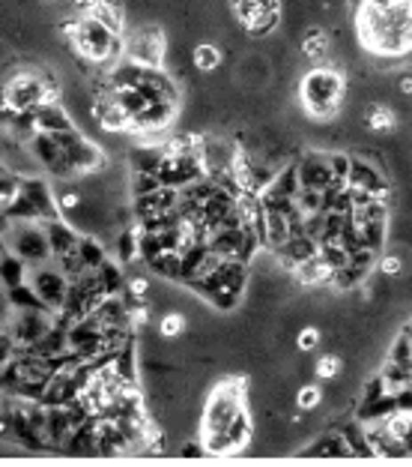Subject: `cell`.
Returning <instances> with one entry per match:
<instances>
[{
    "instance_id": "7c38bea8",
    "label": "cell",
    "mask_w": 412,
    "mask_h": 467,
    "mask_svg": "<svg viewBox=\"0 0 412 467\" xmlns=\"http://www.w3.org/2000/svg\"><path fill=\"white\" fill-rule=\"evenodd\" d=\"M290 276L305 288H323V285H332L335 273H332V266L323 261V255L317 252L314 258H305L302 264L293 266Z\"/></svg>"
},
{
    "instance_id": "5b68a950",
    "label": "cell",
    "mask_w": 412,
    "mask_h": 467,
    "mask_svg": "<svg viewBox=\"0 0 412 467\" xmlns=\"http://www.w3.org/2000/svg\"><path fill=\"white\" fill-rule=\"evenodd\" d=\"M6 252L19 255L28 266L54 261V246L45 219H6Z\"/></svg>"
},
{
    "instance_id": "e0dca14e",
    "label": "cell",
    "mask_w": 412,
    "mask_h": 467,
    "mask_svg": "<svg viewBox=\"0 0 412 467\" xmlns=\"http://www.w3.org/2000/svg\"><path fill=\"white\" fill-rule=\"evenodd\" d=\"M191 63H195V70L200 72H215L218 66H222V48L213 45V43H200L191 48Z\"/></svg>"
},
{
    "instance_id": "d6986e66",
    "label": "cell",
    "mask_w": 412,
    "mask_h": 467,
    "mask_svg": "<svg viewBox=\"0 0 412 467\" xmlns=\"http://www.w3.org/2000/svg\"><path fill=\"white\" fill-rule=\"evenodd\" d=\"M341 369H343V363L338 354H323L314 365V374L319 381H335L341 374Z\"/></svg>"
},
{
    "instance_id": "4fadbf2b",
    "label": "cell",
    "mask_w": 412,
    "mask_h": 467,
    "mask_svg": "<svg viewBox=\"0 0 412 467\" xmlns=\"http://www.w3.org/2000/svg\"><path fill=\"white\" fill-rule=\"evenodd\" d=\"M36 120H39V132H48V135H57V132H69L75 129V120L69 117V111L54 102V105H45L36 111Z\"/></svg>"
},
{
    "instance_id": "5bb4252c",
    "label": "cell",
    "mask_w": 412,
    "mask_h": 467,
    "mask_svg": "<svg viewBox=\"0 0 412 467\" xmlns=\"http://www.w3.org/2000/svg\"><path fill=\"white\" fill-rule=\"evenodd\" d=\"M299 48H302V54H305L311 63H323L326 57H329V52H332V39H329V33H326L323 28H308L305 37H302Z\"/></svg>"
},
{
    "instance_id": "9a60e30c",
    "label": "cell",
    "mask_w": 412,
    "mask_h": 467,
    "mask_svg": "<svg viewBox=\"0 0 412 467\" xmlns=\"http://www.w3.org/2000/svg\"><path fill=\"white\" fill-rule=\"evenodd\" d=\"M365 127L371 132H394L398 129V114L389 102H371L365 108Z\"/></svg>"
},
{
    "instance_id": "ba28073f",
    "label": "cell",
    "mask_w": 412,
    "mask_h": 467,
    "mask_svg": "<svg viewBox=\"0 0 412 467\" xmlns=\"http://www.w3.org/2000/svg\"><path fill=\"white\" fill-rule=\"evenodd\" d=\"M167 54V37L158 24H141L132 33H125V61L149 66V70H162Z\"/></svg>"
},
{
    "instance_id": "8992f818",
    "label": "cell",
    "mask_w": 412,
    "mask_h": 467,
    "mask_svg": "<svg viewBox=\"0 0 412 467\" xmlns=\"http://www.w3.org/2000/svg\"><path fill=\"white\" fill-rule=\"evenodd\" d=\"M248 285V264L246 261H222L215 273L195 285L191 291L200 294L206 303H213L222 312H233L242 303V291Z\"/></svg>"
},
{
    "instance_id": "44dd1931",
    "label": "cell",
    "mask_w": 412,
    "mask_h": 467,
    "mask_svg": "<svg viewBox=\"0 0 412 467\" xmlns=\"http://www.w3.org/2000/svg\"><path fill=\"white\" fill-rule=\"evenodd\" d=\"M323 402V389L317 387V383H305V387L296 393V407L299 411H314Z\"/></svg>"
},
{
    "instance_id": "7402d4cb",
    "label": "cell",
    "mask_w": 412,
    "mask_h": 467,
    "mask_svg": "<svg viewBox=\"0 0 412 467\" xmlns=\"http://www.w3.org/2000/svg\"><path fill=\"white\" fill-rule=\"evenodd\" d=\"M380 270H383L389 279H400L403 270H407V261H403V255H398V252L383 255V258H380Z\"/></svg>"
},
{
    "instance_id": "52a82bcc",
    "label": "cell",
    "mask_w": 412,
    "mask_h": 467,
    "mask_svg": "<svg viewBox=\"0 0 412 467\" xmlns=\"http://www.w3.org/2000/svg\"><path fill=\"white\" fill-rule=\"evenodd\" d=\"M230 12L239 28L254 39L275 33L284 19L281 0H230Z\"/></svg>"
},
{
    "instance_id": "30bf717a",
    "label": "cell",
    "mask_w": 412,
    "mask_h": 467,
    "mask_svg": "<svg viewBox=\"0 0 412 467\" xmlns=\"http://www.w3.org/2000/svg\"><path fill=\"white\" fill-rule=\"evenodd\" d=\"M296 168H299L302 189H317V192L347 189V180H341L338 174H335L329 153H319V150L302 153V160L296 162Z\"/></svg>"
},
{
    "instance_id": "9c48e42d",
    "label": "cell",
    "mask_w": 412,
    "mask_h": 467,
    "mask_svg": "<svg viewBox=\"0 0 412 467\" xmlns=\"http://www.w3.org/2000/svg\"><path fill=\"white\" fill-rule=\"evenodd\" d=\"M28 285L36 291V297L42 299V306H48L52 312L61 315L66 299H69V291H72V279L57 266V261H45L39 266H30V276H28Z\"/></svg>"
},
{
    "instance_id": "484cf974",
    "label": "cell",
    "mask_w": 412,
    "mask_h": 467,
    "mask_svg": "<svg viewBox=\"0 0 412 467\" xmlns=\"http://www.w3.org/2000/svg\"><path fill=\"white\" fill-rule=\"evenodd\" d=\"M398 94L400 96H412V72H403L398 78Z\"/></svg>"
},
{
    "instance_id": "603a6c76",
    "label": "cell",
    "mask_w": 412,
    "mask_h": 467,
    "mask_svg": "<svg viewBox=\"0 0 412 467\" xmlns=\"http://www.w3.org/2000/svg\"><path fill=\"white\" fill-rule=\"evenodd\" d=\"M147 291H149L147 276H132L125 282V297H129L132 303H147Z\"/></svg>"
},
{
    "instance_id": "277c9868",
    "label": "cell",
    "mask_w": 412,
    "mask_h": 467,
    "mask_svg": "<svg viewBox=\"0 0 412 467\" xmlns=\"http://www.w3.org/2000/svg\"><path fill=\"white\" fill-rule=\"evenodd\" d=\"M61 102V87L52 75H42L33 70H19L6 78L4 85V108L10 111H33Z\"/></svg>"
},
{
    "instance_id": "d4e9b609",
    "label": "cell",
    "mask_w": 412,
    "mask_h": 467,
    "mask_svg": "<svg viewBox=\"0 0 412 467\" xmlns=\"http://www.w3.org/2000/svg\"><path fill=\"white\" fill-rule=\"evenodd\" d=\"M319 345V330L317 327H305L299 332V339H296V348L302 350V354H308V350H314Z\"/></svg>"
},
{
    "instance_id": "6da1fadb",
    "label": "cell",
    "mask_w": 412,
    "mask_h": 467,
    "mask_svg": "<svg viewBox=\"0 0 412 467\" xmlns=\"http://www.w3.org/2000/svg\"><path fill=\"white\" fill-rule=\"evenodd\" d=\"M251 431L254 422L246 405V381H218L200 416V444L206 447V455H239L248 447Z\"/></svg>"
},
{
    "instance_id": "ffe728a7",
    "label": "cell",
    "mask_w": 412,
    "mask_h": 467,
    "mask_svg": "<svg viewBox=\"0 0 412 467\" xmlns=\"http://www.w3.org/2000/svg\"><path fill=\"white\" fill-rule=\"evenodd\" d=\"M158 332H162V339H176L186 332V315L182 312H167L162 321H158Z\"/></svg>"
},
{
    "instance_id": "cb8c5ba5",
    "label": "cell",
    "mask_w": 412,
    "mask_h": 467,
    "mask_svg": "<svg viewBox=\"0 0 412 467\" xmlns=\"http://www.w3.org/2000/svg\"><path fill=\"white\" fill-rule=\"evenodd\" d=\"M329 160H332L335 174H338L341 180H347V177H350V168H352V156H350V153H343V150H332Z\"/></svg>"
},
{
    "instance_id": "3957f363",
    "label": "cell",
    "mask_w": 412,
    "mask_h": 467,
    "mask_svg": "<svg viewBox=\"0 0 412 467\" xmlns=\"http://www.w3.org/2000/svg\"><path fill=\"white\" fill-rule=\"evenodd\" d=\"M343 96H347V78L338 66L314 63V70H308L299 81V102L314 120H335Z\"/></svg>"
},
{
    "instance_id": "7a4b0ae2",
    "label": "cell",
    "mask_w": 412,
    "mask_h": 467,
    "mask_svg": "<svg viewBox=\"0 0 412 467\" xmlns=\"http://www.w3.org/2000/svg\"><path fill=\"white\" fill-rule=\"evenodd\" d=\"M63 30L72 43V52L78 54L81 61L93 63L99 70H108V66H114L117 61H123L125 37L117 33L114 28H108L93 12L81 15L78 21H66Z\"/></svg>"
},
{
    "instance_id": "2e32d148",
    "label": "cell",
    "mask_w": 412,
    "mask_h": 467,
    "mask_svg": "<svg viewBox=\"0 0 412 467\" xmlns=\"http://www.w3.org/2000/svg\"><path fill=\"white\" fill-rule=\"evenodd\" d=\"M28 276H30V266L21 261L19 255L6 252L4 258V288H19V285H28Z\"/></svg>"
},
{
    "instance_id": "ac0fdd59",
    "label": "cell",
    "mask_w": 412,
    "mask_h": 467,
    "mask_svg": "<svg viewBox=\"0 0 412 467\" xmlns=\"http://www.w3.org/2000/svg\"><path fill=\"white\" fill-rule=\"evenodd\" d=\"M81 258H84V264L90 266V270H96V266H102L105 264V252H102V243L90 234V237H81Z\"/></svg>"
},
{
    "instance_id": "8fae6325",
    "label": "cell",
    "mask_w": 412,
    "mask_h": 467,
    "mask_svg": "<svg viewBox=\"0 0 412 467\" xmlns=\"http://www.w3.org/2000/svg\"><path fill=\"white\" fill-rule=\"evenodd\" d=\"M296 455H305V458H352V447L347 435L338 429V431H329V435L317 438L314 444L299 449Z\"/></svg>"
}]
</instances>
